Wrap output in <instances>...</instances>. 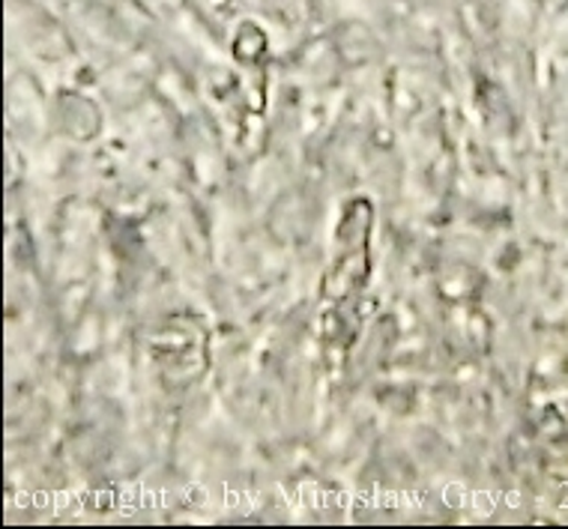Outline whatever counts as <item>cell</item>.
<instances>
[]
</instances>
